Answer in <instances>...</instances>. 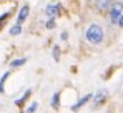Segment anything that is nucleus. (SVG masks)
<instances>
[{
    "instance_id": "obj_1",
    "label": "nucleus",
    "mask_w": 123,
    "mask_h": 113,
    "mask_svg": "<svg viewBox=\"0 0 123 113\" xmlns=\"http://www.w3.org/2000/svg\"><path fill=\"white\" fill-rule=\"evenodd\" d=\"M104 38H105V33L101 25L98 24L88 25L87 30H86V40L88 43H91L93 46H98L104 42Z\"/></svg>"
},
{
    "instance_id": "obj_2",
    "label": "nucleus",
    "mask_w": 123,
    "mask_h": 113,
    "mask_svg": "<svg viewBox=\"0 0 123 113\" xmlns=\"http://www.w3.org/2000/svg\"><path fill=\"white\" fill-rule=\"evenodd\" d=\"M115 0H93V9L100 14H106L114 5Z\"/></svg>"
},
{
    "instance_id": "obj_3",
    "label": "nucleus",
    "mask_w": 123,
    "mask_h": 113,
    "mask_svg": "<svg viewBox=\"0 0 123 113\" xmlns=\"http://www.w3.org/2000/svg\"><path fill=\"white\" fill-rule=\"evenodd\" d=\"M108 14H109V18H110L111 24H117L118 25L119 18H121L122 14H123V3L122 1H115Z\"/></svg>"
},
{
    "instance_id": "obj_4",
    "label": "nucleus",
    "mask_w": 123,
    "mask_h": 113,
    "mask_svg": "<svg viewBox=\"0 0 123 113\" xmlns=\"http://www.w3.org/2000/svg\"><path fill=\"white\" fill-rule=\"evenodd\" d=\"M60 9H61V4H49L45 8V14L47 17L56 18V16L60 14Z\"/></svg>"
},
{
    "instance_id": "obj_5",
    "label": "nucleus",
    "mask_w": 123,
    "mask_h": 113,
    "mask_svg": "<svg viewBox=\"0 0 123 113\" xmlns=\"http://www.w3.org/2000/svg\"><path fill=\"white\" fill-rule=\"evenodd\" d=\"M29 13H30V7L27 4H25L21 8V11H19L18 16H17V24H22V22H25L26 18L29 17Z\"/></svg>"
},
{
    "instance_id": "obj_6",
    "label": "nucleus",
    "mask_w": 123,
    "mask_h": 113,
    "mask_svg": "<svg viewBox=\"0 0 123 113\" xmlns=\"http://www.w3.org/2000/svg\"><path fill=\"white\" fill-rule=\"evenodd\" d=\"M106 96H108V91H106L105 88L98 90V91L93 95V103L95 104H101V103L106 99Z\"/></svg>"
},
{
    "instance_id": "obj_7",
    "label": "nucleus",
    "mask_w": 123,
    "mask_h": 113,
    "mask_svg": "<svg viewBox=\"0 0 123 113\" xmlns=\"http://www.w3.org/2000/svg\"><path fill=\"white\" fill-rule=\"evenodd\" d=\"M92 98H93V95H92V94H88V95L83 96V98L80 99V100H79V101H76L75 104L71 107V111H76V109H79L80 107H83V105H84L86 103H88V101L91 100Z\"/></svg>"
},
{
    "instance_id": "obj_8",
    "label": "nucleus",
    "mask_w": 123,
    "mask_h": 113,
    "mask_svg": "<svg viewBox=\"0 0 123 113\" xmlns=\"http://www.w3.org/2000/svg\"><path fill=\"white\" fill-rule=\"evenodd\" d=\"M26 61H27V59H26V57L16 59V60H13V61H11L9 66H11V68H19V66H22L24 64H26Z\"/></svg>"
},
{
    "instance_id": "obj_9",
    "label": "nucleus",
    "mask_w": 123,
    "mask_h": 113,
    "mask_svg": "<svg viewBox=\"0 0 123 113\" xmlns=\"http://www.w3.org/2000/svg\"><path fill=\"white\" fill-rule=\"evenodd\" d=\"M22 33V26H21V24H16V25H13L11 29H9V34L11 35H19Z\"/></svg>"
},
{
    "instance_id": "obj_10",
    "label": "nucleus",
    "mask_w": 123,
    "mask_h": 113,
    "mask_svg": "<svg viewBox=\"0 0 123 113\" xmlns=\"http://www.w3.org/2000/svg\"><path fill=\"white\" fill-rule=\"evenodd\" d=\"M30 95H31V90H27V92H25V94L22 95L21 98L17 99V100L14 101V104H16V105H22V103H25V101H26V99H27Z\"/></svg>"
},
{
    "instance_id": "obj_11",
    "label": "nucleus",
    "mask_w": 123,
    "mask_h": 113,
    "mask_svg": "<svg viewBox=\"0 0 123 113\" xmlns=\"http://www.w3.org/2000/svg\"><path fill=\"white\" fill-rule=\"evenodd\" d=\"M51 104H52V107L55 109L58 108V105H60V92H55V94H53Z\"/></svg>"
},
{
    "instance_id": "obj_12",
    "label": "nucleus",
    "mask_w": 123,
    "mask_h": 113,
    "mask_svg": "<svg viewBox=\"0 0 123 113\" xmlns=\"http://www.w3.org/2000/svg\"><path fill=\"white\" fill-rule=\"evenodd\" d=\"M45 27H47L48 30H52L56 27V20L53 17H48V20L45 21Z\"/></svg>"
},
{
    "instance_id": "obj_13",
    "label": "nucleus",
    "mask_w": 123,
    "mask_h": 113,
    "mask_svg": "<svg viewBox=\"0 0 123 113\" xmlns=\"http://www.w3.org/2000/svg\"><path fill=\"white\" fill-rule=\"evenodd\" d=\"M60 56H61V49H60L58 46H55L53 47V59H55V61H60Z\"/></svg>"
},
{
    "instance_id": "obj_14",
    "label": "nucleus",
    "mask_w": 123,
    "mask_h": 113,
    "mask_svg": "<svg viewBox=\"0 0 123 113\" xmlns=\"http://www.w3.org/2000/svg\"><path fill=\"white\" fill-rule=\"evenodd\" d=\"M38 107H39V103H38V101L31 103V104L29 105V108L26 109V112H25V113H34L36 109H38Z\"/></svg>"
},
{
    "instance_id": "obj_15",
    "label": "nucleus",
    "mask_w": 123,
    "mask_h": 113,
    "mask_svg": "<svg viewBox=\"0 0 123 113\" xmlns=\"http://www.w3.org/2000/svg\"><path fill=\"white\" fill-rule=\"evenodd\" d=\"M9 74H11V72H6L5 74H3V77H1V81H0V91L1 92H4V83H5L6 78L9 77Z\"/></svg>"
},
{
    "instance_id": "obj_16",
    "label": "nucleus",
    "mask_w": 123,
    "mask_h": 113,
    "mask_svg": "<svg viewBox=\"0 0 123 113\" xmlns=\"http://www.w3.org/2000/svg\"><path fill=\"white\" fill-rule=\"evenodd\" d=\"M9 14H11V13H9V12H6V13H5V14H4V13H3V14H1V17H0V21H1V22H3V21H4V20H5L6 17H8V16H9Z\"/></svg>"
},
{
    "instance_id": "obj_17",
    "label": "nucleus",
    "mask_w": 123,
    "mask_h": 113,
    "mask_svg": "<svg viewBox=\"0 0 123 113\" xmlns=\"http://www.w3.org/2000/svg\"><path fill=\"white\" fill-rule=\"evenodd\" d=\"M66 38H68V31H64L61 34V39H62V40H66Z\"/></svg>"
},
{
    "instance_id": "obj_18",
    "label": "nucleus",
    "mask_w": 123,
    "mask_h": 113,
    "mask_svg": "<svg viewBox=\"0 0 123 113\" xmlns=\"http://www.w3.org/2000/svg\"><path fill=\"white\" fill-rule=\"evenodd\" d=\"M118 25H119V26H121V27L123 29V14H122V17L119 18V21H118Z\"/></svg>"
}]
</instances>
